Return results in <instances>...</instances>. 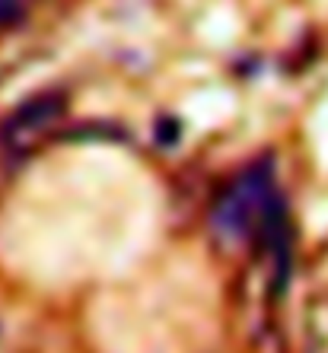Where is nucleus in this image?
<instances>
[{"mask_svg": "<svg viewBox=\"0 0 328 353\" xmlns=\"http://www.w3.org/2000/svg\"><path fill=\"white\" fill-rule=\"evenodd\" d=\"M13 3H17V0H0V17H7V10L13 7Z\"/></svg>", "mask_w": 328, "mask_h": 353, "instance_id": "nucleus-1", "label": "nucleus"}]
</instances>
